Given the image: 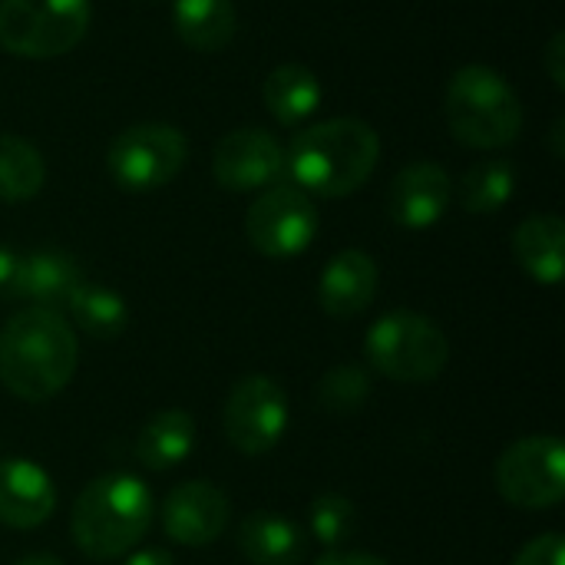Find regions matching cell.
Listing matches in <instances>:
<instances>
[{"mask_svg":"<svg viewBox=\"0 0 565 565\" xmlns=\"http://www.w3.org/2000/svg\"><path fill=\"white\" fill-rule=\"evenodd\" d=\"M76 361V334L53 308L30 305L0 331V381L26 404L56 397L73 381Z\"/></svg>","mask_w":565,"mask_h":565,"instance_id":"cell-1","label":"cell"},{"mask_svg":"<svg viewBox=\"0 0 565 565\" xmlns=\"http://www.w3.org/2000/svg\"><path fill=\"white\" fill-rule=\"evenodd\" d=\"M381 159L377 132L354 116L308 126L285 152V169L308 195L344 199L358 192Z\"/></svg>","mask_w":565,"mask_h":565,"instance_id":"cell-2","label":"cell"},{"mask_svg":"<svg viewBox=\"0 0 565 565\" xmlns=\"http://www.w3.org/2000/svg\"><path fill=\"white\" fill-rule=\"evenodd\" d=\"M152 526V497L132 473L96 477L73 503L70 530L83 556L109 563L126 556Z\"/></svg>","mask_w":565,"mask_h":565,"instance_id":"cell-3","label":"cell"},{"mask_svg":"<svg viewBox=\"0 0 565 565\" xmlns=\"http://www.w3.org/2000/svg\"><path fill=\"white\" fill-rule=\"evenodd\" d=\"M447 126L470 149H503L523 132V103L493 66H463L447 86Z\"/></svg>","mask_w":565,"mask_h":565,"instance_id":"cell-4","label":"cell"},{"mask_svg":"<svg viewBox=\"0 0 565 565\" xmlns=\"http://www.w3.org/2000/svg\"><path fill=\"white\" fill-rule=\"evenodd\" d=\"M367 361L394 384H430L450 361V341L440 324L417 311H391L377 318L364 341Z\"/></svg>","mask_w":565,"mask_h":565,"instance_id":"cell-5","label":"cell"},{"mask_svg":"<svg viewBox=\"0 0 565 565\" xmlns=\"http://www.w3.org/2000/svg\"><path fill=\"white\" fill-rule=\"evenodd\" d=\"M89 0H0V46L23 60L70 53L89 30Z\"/></svg>","mask_w":565,"mask_h":565,"instance_id":"cell-6","label":"cell"},{"mask_svg":"<svg viewBox=\"0 0 565 565\" xmlns=\"http://www.w3.org/2000/svg\"><path fill=\"white\" fill-rule=\"evenodd\" d=\"M189 156L185 136L169 122H139L109 142V175L129 192H152L169 185Z\"/></svg>","mask_w":565,"mask_h":565,"instance_id":"cell-7","label":"cell"},{"mask_svg":"<svg viewBox=\"0 0 565 565\" xmlns=\"http://www.w3.org/2000/svg\"><path fill=\"white\" fill-rule=\"evenodd\" d=\"M497 490L510 507L553 510L565 497V447L559 437H523L497 460Z\"/></svg>","mask_w":565,"mask_h":565,"instance_id":"cell-8","label":"cell"},{"mask_svg":"<svg viewBox=\"0 0 565 565\" xmlns=\"http://www.w3.org/2000/svg\"><path fill=\"white\" fill-rule=\"evenodd\" d=\"M245 235L265 258H295L318 235V209L298 185H268L245 215Z\"/></svg>","mask_w":565,"mask_h":565,"instance_id":"cell-9","label":"cell"},{"mask_svg":"<svg viewBox=\"0 0 565 565\" xmlns=\"http://www.w3.org/2000/svg\"><path fill=\"white\" fill-rule=\"evenodd\" d=\"M222 430L228 444L245 457L275 450L288 430V397L281 384L268 374L242 377L222 407Z\"/></svg>","mask_w":565,"mask_h":565,"instance_id":"cell-10","label":"cell"},{"mask_svg":"<svg viewBox=\"0 0 565 565\" xmlns=\"http://www.w3.org/2000/svg\"><path fill=\"white\" fill-rule=\"evenodd\" d=\"M285 172V149L281 142L258 126L232 129L212 152V175L222 189L232 192H255L268 189Z\"/></svg>","mask_w":565,"mask_h":565,"instance_id":"cell-11","label":"cell"},{"mask_svg":"<svg viewBox=\"0 0 565 565\" xmlns=\"http://www.w3.org/2000/svg\"><path fill=\"white\" fill-rule=\"evenodd\" d=\"M232 503L209 480L179 483L162 503V530L179 546H209L228 526Z\"/></svg>","mask_w":565,"mask_h":565,"instance_id":"cell-12","label":"cell"},{"mask_svg":"<svg viewBox=\"0 0 565 565\" xmlns=\"http://www.w3.org/2000/svg\"><path fill=\"white\" fill-rule=\"evenodd\" d=\"M454 202V179L437 162H411L387 189V212L401 228L424 232L437 225Z\"/></svg>","mask_w":565,"mask_h":565,"instance_id":"cell-13","label":"cell"},{"mask_svg":"<svg viewBox=\"0 0 565 565\" xmlns=\"http://www.w3.org/2000/svg\"><path fill=\"white\" fill-rule=\"evenodd\" d=\"M56 510V487L43 467L7 457L0 460V523L10 530H36Z\"/></svg>","mask_w":565,"mask_h":565,"instance_id":"cell-14","label":"cell"},{"mask_svg":"<svg viewBox=\"0 0 565 565\" xmlns=\"http://www.w3.org/2000/svg\"><path fill=\"white\" fill-rule=\"evenodd\" d=\"M377 281H381L377 262L361 248H344L324 265L321 281H318V301L324 315L348 321V318L364 315L374 305Z\"/></svg>","mask_w":565,"mask_h":565,"instance_id":"cell-15","label":"cell"},{"mask_svg":"<svg viewBox=\"0 0 565 565\" xmlns=\"http://www.w3.org/2000/svg\"><path fill=\"white\" fill-rule=\"evenodd\" d=\"M513 255L540 285H559L565 271V225L559 215H530L513 232Z\"/></svg>","mask_w":565,"mask_h":565,"instance_id":"cell-16","label":"cell"},{"mask_svg":"<svg viewBox=\"0 0 565 565\" xmlns=\"http://www.w3.org/2000/svg\"><path fill=\"white\" fill-rule=\"evenodd\" d=\"M79 265L73 255L56 248H40L33 255H20V288L17 298L33 301V308L66 305L73 288L79 285Z\"/></svg>","mask_w":565,"mask_h":565,"instance_id":"cell-17","label":"cell"},{"mask_svg":"<svg viewBox=\"0 0 565 565\" xmlns=\"http://www.w3.org/2000/svg\"><path fill=\"white\" fill-rule=\"evenodd\" d=\"M238 550L252 565H298L305 559L301 530L278 513H252L238 526Z\"/></svg>","mask_w":565,"mask_h":565,"instance_id":"cell-18","label":"cell"},{"mask_svg":"<svg viewBox=\"0 0 565 565\" xmlns=\"http://www.w3.org/2000/svg\"><path fill=\"white\" fill-rule=\"evenodd\" d=\"M172 26L189 50L218 53L235 36L232 0H172Z\"/></svg>","mask_w":565,"mask_h":565,"instance_id":"cell-19","label":"cell"},{"mask_svg":"<svg viewBox=\"0 0 565 565\" xmlns=\"http://www.w3.org/2000/svg\"><path fill=\"white\" fill-rule=\"evenodd\" d=\"M262 96H265L268 113L281 126H301L321 106L324 89H321V79L308 66L285 63V66H278V70L268 73V79L262 86Z\"/></svg>","mask_w":565,"mask_h":565,"instance_id":"cell-20","label":"cell"},{"mask_svg":"<svg viewBox=\"0 0 565 565\" xmlns=\"http://www.w3.org/2000/svg\"><path fill=\"white\" fill-rule=\"evenodd\" d=\"M195 447V420L185 411H159L136 440V457L146 470H172Z\"/></svg>","mask_w":565,"mask_h":565,"instance_id":"cell-21","label":"cell"},{"mask_svg":"<svg viewBox=\"0 0 565 565\" xmlns=\"http://www.w3.org/2000/svg\"><path fill=\"white\" fill-rule=\"evenodd\" d=\"M66 308L89 338L96 341H113L129 328V305L119 291L96 285V281H79L73 295L66 298Z\"/></svg>","mask_w":565,"mask_h":565,"instance_id":"cell-22","label":"cell"},{"mask_svg":"<svg viewBox=\"0 0 565 565\" xmlns=\"http://www.w3.org/2000/svg\"><path fill=\"white\" fill-rule=\"evenodd\" d=\"M46 182V166L36 146L0 132V202H26Z\"/></svg>","mask_w":565,"mask_h":565,"instance_id":"cell-23","label":"cell"},{"mask_svg":"<svg viewBox=\"0 0 565 565\" xmlns=\"http://www.w3.org/2000/svg\"><path fill=\"white\" fill-rule=\"evenodd\" d=\"M516 192V169L507 159H487L477 162L460 179V205L473 215L500 212Z\"/></svg>","mask_w":565,"mask_h":565,"instance_id":"cell-24","label":"cell"},{"mask_svg":"<svg viewBox=\"0 0 565 565\" xmlns=\"http://www.w3.org/2000/svg\"><path fill=\"white\" fill-rule=\"evenodd\" d=\"M367 397H371V377L358 364L331 367L318 384V404L338 417L358 414L367 404Z\"/></svg>","mask_w":565,"mask_h":565,"instance_id":"cell-25","label":"cell"},{"mask_svg":"<svg viewBox=\"0 0 565 565\" xmlns=\"http://www.w3.org/2000/svg\"><path fill=\"white\" fill-rule=\"evenodd\" d=\"M308 526H311V536H315L321 546L334 550V546H341V543L354 533V526H358V507H354L348 497L324 493V497H318V500L311 503V510H308Z\"/></svg>","mask_w":565,"mask_h":565,"instance_id":"cell-26","label":"cell"},{"mask_svg":"<svg viewBox=\"0 0 565 565\" xmlns=\"http://www.w3.org/2000/svg\"><path fill=\"white\" fill-rule=\"evenodd\" d=\"M513 565H565V543L559 533H543L530 540Z\"/></svg>","mask_w":565,"mask_h":565,"instance_id":"cell-27","label":"cell"},{"mask_svg":"<svg viewBox=\"0 0 565 565\" xmlns=\"http://www.w3.org/2000/svg\"><path fill=\"white\" fill-rule=\"evenodd\" d=\"M17 288H20V255L0 245V301L17 298Z\"/></svg>","mask_w":565,"mask_h":565,"instance_id":"cell-28","label":"cell"},{"mask_svg":"<svg viewBox=\"0 0 565 565\" xmlns=\"http://www.w3.org/2000/svg\"><path fill=\"white\" fill-rule=\"evenodd\" d=\"M543 66L550 73V79L556 83V89H565V33L556 30L546 43V53H543Z\"/></svg>","mask_w":565,"mask_h":565,"instance_id":"cell-29","label":"cell"},{"mask_svg":"<svg viewBox=\"0 0 565 565\" xmlns=\"http://www.w3.org/2000/svg\"><path fill=\"white\" fill-rule=\"evenodd\" d=\"M315 565H391L381 556H371V553H328L321 556Z\"/></svg>","mask_w":565,"mask_h":565,"instance_id":"cell-30","label":"cell"},{"mask_svg":"<svg viewBox=\"0 0 565 565\" xmlns=\"http://www.w3.org/2000/svg\"><path fill=\"white\" fill-rule=\"evenodd\" d=\"M126 565H175V559L166 550H142V553L129 556Z\"/></svg>","mask_w":565,"mask_h":565,"instance_id":"cell-31","label":"cell"},{"mask_svg":"<svg viewBox=\"0 0 565 565\" xmlns=\"http://www.w3.org/2000/svg\"><path fill=\"white\" fill-rule=\"evenodd\" d=\"M17 565H63L56 556H50V553H33V556H23Z\"/></svg>","mask_w":565,"mask_h":565,"instance_id":"cell-32","label":"cell"}]
</instances>
